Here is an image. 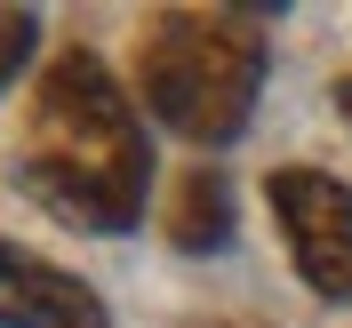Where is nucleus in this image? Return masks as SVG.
Instances as JSON below:
<instances>
[{"label":"nucleus","instance_id":"obj_5","mask_svg":"<svg viewBox=\"0 0 352 328\" xmlns=\"http://www.w3.org/2000/svg\"><path fill=\"white\" fill-rule=\"evenodd\" d=\"M168 241L184 256H208V248L232 241V184L217 168H184L168 193Z\"/></svg>","mask_w":352,"mask_h":328},{"label":"nucleus","instance_id":"obj_1","mask_svg":"<svg viewBox=\"0 0 352 328\" xmlns=\"http://www.w3.org/2000/svg\"><path fill=\"white\" fill-rule=\"evenodd\" d=\"M16 176L72 232H129L153 184V136L129 112L96 48H65L32 80V112L16 136Z\"/></svg>","mask_w":352,"mask_h":328},{"label":"nucleus","instance_id":"obj_6","mask_svg":"<svg viewBox=\"0 0 352 328\" xmlns=\"http://www.w3.org/2000/svg\"><path fill=\"white\" fill-rule=\"evenodd\" d=\"M32 48H41V17H32L24 0H0V88L32 65Z\"/></svg>","mask_w":352,"mask_h":328},{"label":"nucleus","instance_id":"obj_7","mask_svg":"<svg viewBox=\"0 0 352 328\" xmlns=\"http://www.w3.org/2000/svg\"><path fill=\"white\" fill-rule=\"evenodd\" d=\"M336 112H344V120H352V72H344V80H336Z\"/></svg>","mask_w":352,"mask_h":328},{"label":"nucleus","instance_id":"obj_2","mask_svg":"<svg viewBox=\"0 0 352 328\" xmlns=\"http://www.w3.org/2000/svg\"><path fill=\"white\" fill-rule=\"evenodd\" d=\"M136 88L184 144H232L264 88V24L248 8H160L136 32Z\"/></svg>","mask_w":352,"mask_h":328},{"label":"nucleus","instance_id":"obj_3","mask_svg":"<svg viewBox=\"0 0 352 328\" xmlns=\"http://www.w3.org/2000/svg\"><path fill=\"white\" fill-rule=\"evenodd\" d=\"M272 224L312 296L352 305V184L329 168H272Z\"/></svg>","mask_w":352,"mask_h":328},{"label":"nucleus","instance_id":"obj_4","mask_svg":"<svg viewBox=\"0 0 352 328\" xmlns=\"http://www.w3.org/2000/svg\"><path fill=\"white\" fill-rule=\"evenodd\" d=\"M0 328H112V320L80 272L0 241Z\"/></svg>","mask_w":352,"mask_h":328}]
</instances>
